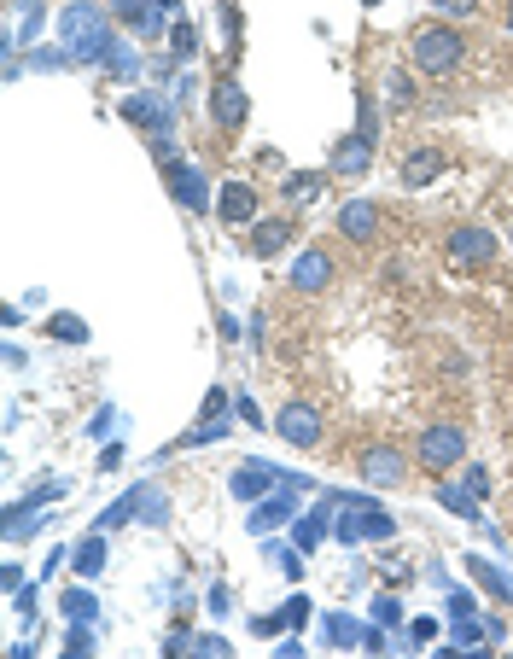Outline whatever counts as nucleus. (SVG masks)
Listing matches in <instances>:
<instances>
[{
    "instance_id": "b1692460",
    "label": "nucleus",
    "mask_w": 513,
    "mask_h": 659,
    "mask_svg": "<svg viewBox=\"0 0 513 659\" xmlns=\"http://www.w3.org/2000/svg\"><path fill=\"white\" fill-rule=\"evenodd\" d=\"M117 12H123V18H129V24H135V30H158V18H152V12H146V6H135V0H123V6H117Z\"/></svg>"
},
{
    "instance_id": "f257e3e1",
    "label": "nucleus",
    "mask_w": 513,
    "mask_h": 659,
    "mask_svg": "<svg viewBox=\"0 0 513 659\" xmlns=\"http://www.w3.org/2000/svg\"><path fill=\"white\" fill-rule=\"evenodd\" d=\"M409 59H414V70H426V76H449V70L461 65V35L444 30V24H426V30H414Z\"/></svg>"
},
{
    "instance_id": "393cba45",
    "label": "nucleus",
    "mask_w": 513,
    "mask_h": 659,
    "mask_svg": "<svg viewBox=\"0 0 513 659\" xmlns=\"http://www.w3.org/2000/svg\"><path fill=\"white\" fill-rule=\"evenodd\" d=\"M356 135H379V117H374V100H368V88H362V117H356Z\"/></svg>"
},
{
    "instance_id": "f8f14e48",
    "label": "nucleus",
    "mask_w": 513,
    "mask_h": 659,
    "mask_svg": "<svg viewBox=\"0 0 513 659\" xmlns=\"http://www.w3.org/2000/svg\"><path fill=\"white\" fill-rule=\"evenodd\" d=\"M216 210H222V222H251V216H257V193H251L245 181H228L222 199H216Z\"/></svg>"
},
{
    "instance_id": "5701e85b",
    "label": "nucleus",
    "mask_w": 513,
    "mask_h": 659,
    "mask_svg": "<svg viewBox=\"0 0 513 659\" xmlns=\"http://www.w3.org/2000/svg\"><path fill=\"white\" fill-rule=\"evenodd\" d=\"M94 607H100V601H94L88 590H70L65 595V619H70V625H82V619L94 625Z\"/></svg>"
},
{
    "instance_id": "6e6552de",
    "label": "nucleus",
    "mask_w": 513,
    "mask_h": 659,
    "mask_svg": "<svg viewBox=\"0 0 513 659\" xmlns=\"http://www.w3.org/2000/svg\"><path fill=\"white\" fill-rule=\"evenodd\" d=\"M123 117H129V123H146V129L158 135V146L170 140V105L146 100V94H129V100H123Z\"/></svg>"
},
{
    "instance_id": "bb28decb",
    "label": "nucleus",
    "mask_w": 513,
    "mask_h": 659,
    "mask_svg": "<svg viewBox=\"0 0 513 659\" xmlns=\"http://www.w3.org/2000/svg\"><path fill=\"white\" fill-rule=\"evenodd\" d=\"M321 537H327V520H304L298 525V543H304V549H315Z\"/></svg>"
},
{
    "instance_id": "2f4dec72",
    "label": "nucleus",
    "mask_w": 513,
    "mask_h": 659,
    "mask_svg": "<svg viewBox=\"0 0 513 659\" xmlns=\"http://www.w3.org/2000/svg\"><path fill=\"white\" fill-rule=\"evenodd\" d=\"M193 648H199V654H205V659L228 654V642H222V636H199V642H193Z\"/></svg>"
},
{
    "instance_id": "a211bd4d",
    "label": "nucleus",
    "mask_w": 513,
    "mask_h": 659,
    "mask_svg": "<svg viewBox=\"0 0 513 659\" xmlns=\"http://www.w3.org/2000/svg\"><path fill=\"white\" fill-rule=\"evenodd\" d=\"M286 240H292V228H286V222H257V240H251V251H257V257H274Z\"/></svg>"
},
{
    "instance_id": "e433bc0d",
    "label": "nucleus",
    "mask_w": 513,
    "mask_h": 659,
    "mask_svg": "<svg viewBox=\"0 0 513 659\" xmlns=\"http://www.w3.org/2000/svg\"><path fill=\"white\" fill-rule=\"evenodd\" d=\"M432 6H438V12H461V18H467V12H473L479 0H432Z\"/></svg>"
},
{
    "instance_id": "39448f33",
    "label": "nucleus",
    "mask_w": 513,
    "mask_h": 659,
    "mask_svg": "<svg viewBox=\"0 0 513 659\" xmlns=\"http://www.w3.org/2000/svg\"><path fill=\"white\" fill-rule=\"evenodd\" d=\"M449 257H455L461 269H484V263L496 257V234H490V228H455V234H449Z\"/></svg>"
},
{
    "instance_id": "4468645a",
    "label": "nucleus",
    "mask_w": 513,
    "mask_h": 659,
    "mask_svg": "<svg viewBox=\"0 0 513 659\" xmlns=\"http://www.w3.org/2000/svg\"><path fill=\"white\" fill-rule=\"evenodd\" d=\"M129 508H135V520H146V525H164V520H170V496H164L158 485L129 490Z\"/></svg>"
},
{
    "instance_id": "aec40b11",
    "label": "nucleus",
    "mask_w": 513,
    "mask_h": 659,
    "mask_svg": "<svg viewBox=\"0 0 513 659\" xmlns=\"http://www.w3.org/2000/svg\"><path fill=\"white\" fill-rule=\"evenodd\" d=\"M269 467H257V461H251V467H245V473H234V496H263V490H269Z\"/></svg>"
},
{
    "instance_id": "9b49d317",
    "label": "nucleus",
    "mask_w": 513,
    "mask_h": 659,
    "mask_svg": "<svg viewBox=\"0 0 513 659\" xmlns=\"http://www.w3.org/2000/svg\"><path fill=\"white\" fill-rule=\"evenodd\" d=\"M170 193L187 210H205L210 205V199H205V181H199V170H193V164H170Z\"/></svg>"
},
{
    "instance_id": "a878e982",
    "label": "nucleus",
    "mask_w": 513,
    "mask_h": 659,
    "mask_svg": "<svg viewBox=\"0 0 513 659\" xmlns=\"http://www.w3.org/2000/svg\"><path fill=\"white\" fill-rule=\"evenodd\" d=\"M170 47H175V59H193V47H199V41H193V30H187V24H175V30H170Z\"/></svg>"
},
{
    "instance_id": "4be33fe9",
    "label": "nucleus",
    "mask_w": 513,
    "mask_h": 659,
    "mask_svg": "<svg viewBox=\"0 0 513 659\" xmlns=\"http://www.w3.org/2000/svg\"><path fill=\"white\" fill-rule=\"evenodd\" d=\"M438 502H444V508H455L461 520H479V496H473V490H455V485H444V490H438Z\"/></svg>"
},
{
    "instance_id": "20e7f679",
    "label": "nucleus",
    "mask_w": 513,
    "mask_h": 659,
    "mask_svg": "<svg viewBox=\"0 0 513 659\" xmlns=\"http://www.w3.org/2000/svg\"><path fill=\"white\" fill-rule=\"evenodd\" d=\"M274 432H280L292 450H315V444H321V415H315L309 403H286V409L274 415Z\"/></svg>"
},
{
    "instance_id": "cd10ccee",
    "label": "nucleus",
    "mask_w": 513,
    "mask_h": 659,
    "mask_svg": "<svg viewBox=\"0 0 513 659\" xmlns=\"http://www.w3.org/2000/svg\"><path fill=\"white\" fill-rule=\"evenodd\" d=\"M473 607H479V601H473L467 590H455V595H449V613H455V619H473Z\"/></svg>"
},
{
    "instance_id": "9d476101",
    "label": "nucleus",
    "mask_w": 513,
    "mask_h": 659,
    "mask_svg": "<svg viewBox=\"0 0 513 659\" xmlns=\"http://www.w3.org/2000/svg\"><path fill=\"white\" fill-rule=\"evenodd\" d=\"M368 158H374V140L368 135H344L339 152H333V170L339 175H362L368 170Z\"/></svg>"
},
{
    "instance_id": "2eb2a0df",
    "label": "nucleus",
    "mask_w": 513,
    "mask_h": 659,
    "mask_svg": "<svg viewBox=\"0 0 513 659\" xmlns=\"http://www.w3.org/2000/svg\"><path fill=\"white\" fill-rule=\"evenodd\" d=\"M438 170H444V152H409L403 158V187H426V181H438Z\"/></svg>"
},
{
    "instance_id": "c756f323",
    "label": "nucleus",
    "mask_w": 513,
    "mask_h": 659,
    "mask_svg": "<svg viewBox=\"0 0 513 659\" xmlns=\"http://www.w3.org/2000/svg\"><path fill=\"white\" fill-rule=\"evenodd\" d=\"M315 187H321V175H292V187H286V193H292V199H309Z\"/></svg>"
},
{
    "instance_id": "c85d7f7f",
    "label": "nucleus",
    "mask_w": 513,
    "mask_h": 659,
    "mask_svg": "<svg viewBox=\"0 0 513 659\" xmlns=\"http://www.w3.org/2000/svg\"><path fill=\"white\" fill-rule=\"evenodd\" d=\"M280 619H286V625H304V619H309V601H304V595H292V601H286V613H280Z\"/></svg>"
},
{
    "instance_id": "58836bf2",
    "label": "nucleus",
    "mask_w": 513,
    "mask_h": 659,
    "mask_svg": "<svg viewBox=\"0 0 513 659\" xmlns=\"http://www.w3.org/2000/svg\"><path fill=\"white\" fill-rule=\"evenodd\" d=\"M362 6H379V0H362Z\"/></svg>"
},
{
    "instance_id": "0eeeda50",
    "label": "nucleus",
    "mask_w": 513,
    "mask_h": 659,
    "mask_svg": "<svg viewBox=\"0 0 513 659\" xmlns=\"http://www.w3.org/2000/svg\"><path fill=\"white\" fill-rule=\"evenodd\" d=\"M362 479L379 485V490H397L403 479H409V467H403V455H397V450H385V444H379V450L362 455Z\"/></svg>"
},
{
    "instance_id": "1a4fd4ad",
    "label": "nucleus",
    "mask_w": 513,
    "mask_h": 659,
    "mask_svg": "<svg viewBox=\"0 0 513 659\" xmlns=\"http://www.w3.org/2000/svg\"><path fill=\"white\" fill-rule=\"evenodd\" d=\"M374 228H379V210L368 205V199H350V205L339 210V234L344 240H368Z\"/></svg>"
},
{
    "instance_id": "4c0bfd02",
    "label": "nucleus",
    "mask_w": 513,
    "mask_h": 659,
    "mask_svg": "<svg viewBox=\"0 0 513 659\" xmlns=\"http://www.w3.org/2000/svg\"><path fill=\"white\" fill-rule=\"evenodd\" d=\"M467 490H473V496H484V490H490V479H484V467H467Z\"/></svg>"
},
{
    "instance_id": "ea45409f",
    "label": "nucleus",
    "mask_w": 513,
    "mask_h": 659,
    "mask_svg": "<svg viewBox=\"0 0 513 659\" xmlns=\"http://www.w3.org/2000/svg\"><path fill=\"white\" fill-rule=\"evenodd\" d=\"M508 30H513V12H508Z\"/></svg>"
},
{
    "instance_id": "c9c22d12",
    "label": "nucleus",
    "mask_w": 513,
    "mask_h": 659,
    "mask_svg": "<svg viewBox=\"0 0 513 659\" xmlns=\"http://www.w3.org/2000/svg\"><path fill=\"white\" fill-rule=\"evenodd\" d=\"M222 409H228V391H210V397H205V420H216Z\"/></svg>"
},
{
    "instance_id": "f03ea898",
    "label": "nucleus",
    "mask_w": 513,
    "mask_h": 659,
    "mask_svg": "<svg viewBox=\"0 0 513 659\" xmlns=\"http://www.w3.org/2000/svg\"><path fill=\"white\" fill-rule=\"evenodd\" d=\"M414 455H420V467L426 473H444V467H461V455H467V432L461 426H426L420 432V444H414Z\"/></svg>"
},
{
    "instance_id": "72a5a7b5",
    "label": "nucleus",
    "mask_w": 513,
    "mask_h": 659,
    "mask_svg": "<svg viewBox=\"0 0 513 659\" xmlns=\"http://www.w3.org/2000/svg\"><path fill=\"white\" fill-rule=\"evenodd\" d=\"M391 105H409V76H403V70L391 76Z\"/></svg>"
},
{
    "instance_id": "7c9ffc66",
    "label": "nucleus",
    "mask_w": 513,
    "mask_h": 659,
    "mask_svg": "<svg viewBox=\"0 0 513 659\" xmlns=\"http://www.w3.org/2000/svg\"><path fill=\"white\" fill-rule=\"evenodd\" d=\"M70 654H94V630H70Z\"/></svg>"
},
{
    "instance_id": "f704fd0d",
    "label": "nucleus",
    "mask_w": 513,
    "mask_h": 659,
    "mask_svg": "<svg viewBox=\"0 0 513 659\" xmlns=\"http://www.w3.org/2000/svg\"><path fill=\"white\" fill-rule=\"evenodd\" d=\"M228 607H234V595H228V584H216L210 590V613H228Z\"/></svg>"
},
{
    "instance_id": "6ab92c4d",
    "label": "nucleus",
    "mask_w": 513,
    "mask_h": 659,
    "mask_svg": "<svg viewBox=\"0 0 513 659\" xmlns=\"http://www.w3.org/2000/svg\"><path fill=\"white\" fill-rule=\"evenodd\" d=\"M47 333H53V339H65V345H82V339H88V321H82V315H70V310H59L53 321H47Z\"/></svg>"
},
{
    "instance_id": "473e14b6",
    "label": "nucleus",
    "mask_w": 513,
    "mask_h": 659,
    "mask_svg": "<svg viewBox=\"0 0 513 659\" xmlns=\"http://www.w3.org/2000/svg\"><path fill=\"white\" fill-rule=\"evenodd\" d=\"M327 636H333V642H356V625H350V619H333V625H327Z\"/></svg>"
},
{
    "instance_id": "dca6fc26",
    "label": "nucleus",
    "mask_w": 513,
    "mask_h": 659,
    "mask_svg": "<svg viewBox=\"0 0 513 659\" xmlns=\"http://www.w3.org/2000/svg\"><path fill=\"white\" fill-rule=\"evenodd\" d=\"M70 566H76L82 578H100V572H105V537H100V531L76 543V560H70Z\"/></svg>"
},
{
    "instance_id": "7ed1b4c3",
    "label": "nucleus",
    "mask_w": 513,
    "mask_h": 659,
    "mask_svg": "<svg viewBox=\"0 0 513 659\" xmlns=\"http://www.w3.org/2000/svg\"><path fill=\"white\" fill-rule=\"evenodd\" d=\"M65 41H70V53H76V59H100L105 47H111L105 18L88 6V0H76V6L65 12Z\"/></svg>"
},
{
    "instance_id": "ddd939ff",
    "label": "nucleus",
    "mask_w": 513,
    "mask_h": 659,
    "mask_svg": "<svg viewBox=\"0 0 513 659\" xmlns=\"http://www.w3.org/2000/svg\"><path fill=\"white\" fill-rule=\"evenodd\" d=\"M327 280H333V263H327L321 251H304V257L292 263V286H298V292H321Z\"/></svg>"
},
{
    "instance_id": "412c9836",
    "label": "nucleus",
    "mask_w": 513,
    "mask_h": 659,
    "mask_svg": "<svg viewBox=\"0 0 513 659\" xmlns=\"http://www.w3.org/2000/svg\"><path fill=\"white\" fill-rule=\"evenodd\" d=\"M467 572H473V578H479L484 590H496V595H513V584H508V578H502V572H496V566H490V560L467 555Z\"/></svg>"
},
{
    "instance_id": "423d86ee",
    "label": "nucleus",
    "mask_w": 513,
    "mask_h": 659,
    "mask_svg": "<svg viewBox=\"0 0 513 659\" xmlns=\"http://www.w3.org/2000/svg\"><path fill=\"white\" fill-rule=\"evenodd\" d=\"M245 111H251V105H245V88L234 82V76H222V82L210 88V117H216L222 129H240Z\"/></svg>"
},
{
    "instance_id": "f3484780",
    "label": "nucleus",
    "mask_w": 513,
    "mask_h": 659,
    "mask_svg": "<svg viewBox=\"0 0 513 659\" xmlns=\"http://www.w3.org/2000/svg\"><path fill=\"white\" fill-rule=\"evenodd\" d=\"M292 520V496H269L257 514H251V531H269V525H286Z\"/></svg>"
}]
</instances>
